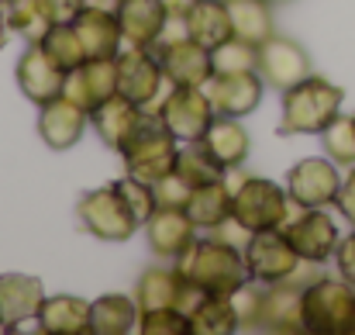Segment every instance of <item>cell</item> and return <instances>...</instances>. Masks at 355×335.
Listing matches in <instances>:
<instances>
[{"instance_id":"obj_42","label":"cell","mask_w":355,"mask_h":335,"mask_svg":"<svg viewBox=\"0 0 355 335\" xmlns=\"http://www.w3.org/2000/svg\"><path fill=\"white\" fill-rule=\"evenodd\" d=\"M335 208H338V211L349 218V224L355 228V166L349 170V177H342V187H338Z\"/></svg>"},{"instance_id":"obj_4","label":"cell","mask_w":355,"mask_h":335,"mask_svg":"<svg viewBox=\"0 0 355 335\" xmlns=\"http://www.w3.org/2000/svg\"><path fill=\"white\" fill-rule=\"evenodd\" d=\"M293 215H297V204L290 201L286 187L266 177H241V183L232 190V222L245 235L283 228Z\"/></svg>"},{"instance_id":"obj_22","label":"cell","mask_w":355,"mask_h":335,"mask_svg":"<svg viewBox=\"0 0 355 335\" xmlns=\"http://www.w3.org/2000/svg\"><path fill=\"white\" fill-rule=\"evenodd\" d=\"M73 28H76L80 38H83L87 59H118L121 56L124 35H121L118 14L97 10V7H83V10L76 14Z\"/></svg>"},{"instance_id":"obj_9","label":"cell","mask_w":355,"mask_h":335,"mask_svg":"<svg viewBox=\"0 0 355 335\" xmlns=\"http://www.w3.org/2000/svg\"><path fill=\"white\" fill-rule=\"evenodd\" d=\"M290 245L297 249V256L304 263H328L342 242V231L335 218L324 211V208H297V215L283 224Z\"/></svg>"},{"instance_id":"obj_33","label":"cell","mask_w":355,"mask_h":335,"mask_svg":"<svg viewBox=\"0 0 355 335\" xmlns=\"http://www.w3.org/2000/svg\"><path fill=\"white\" fill-rule=\"evenodd\" d=\"M0 10H3L10 31L21 35L28 45L42 42V38L49 35V28H52V21H49L42 0H7V3H0Z\"/></svg>"},{"instance_id":"obj_47","label":"cell","mask_w":355,"mask_h":335,"mask_svg":"<svg viewBox=\"0 0 355 335\" xmlns=\"http://www.w3.org/2000/svg\"><path fill=\"white\" fill-rule=\"evenodd\" d=\"M352 124H355V114H352Z\"/></svg>"},{"instance_id":"obj_31","label":"cell","mask_w":355,"mask_h":335,"mask_svg":"<svg viewBox=\"0 0 355 335\" xmlns=\"http://www.w3.org/2000/svg\"><path fill=\"white\" fill-rule=\"evenodd\" d=\"M176 173L193 183V187H204V183H218L228 177V170L211 156V149L204 142H183L180 156H176Z\"/></svg>"},{"instance_id":"obj_41","label":"cell","mask_w":355,"mask_h":335,"mask_svg":"<svg viewBox=\"0 0 355 335\" xmlns=\"http://www.w3.org/2000/svg\"><path fill=\"white\" fill-rule=\"evenodd\" d=\"M42 7L52 24H73L76 14L83 10V0H42Z\"/></svg>"},{"instance_id":"obj_35","label":"cell","mask_w":355,"mask_h":335,"mask_svg":"<svg viewBox=\"0 0 355 335\" xmlns=\"http://www.w3.org/2000/svg\"><path fill=\"white\" fill-rule=\"evenodd\" d=\"M211 63H214V73H252L259 66V45L232 35L228 42L211 49Z\"/></svg>"},{"instance_id":"obj_20","label":"cell","mask_w":355,"mask_h":335,"mask_svg":"<svg viewBox=\"0 0 355 335\" xmlns=\"http://www.w3.org/2000/svg\"><path fill=\"white\" fill-rule=\"evenodd\" d=\"M17 87H21V94L31 101V104H49V101H55L59 94H62V87H66V73L45 56V49L35 42V45H28L24 52H21V59H17Z\"/></svg>"},{"instance_id":"obj_18","label":"cell","mask_w":355,"mask_h":335,"mask_svg":"<svg viewBox=\"0 0 355 335\" xmlns=\"http://www.w3.org/2000/svg\"><path fill=\"white\" fill-rule=\"evenodd\" d=\"M45 301L42 280L28 273H0V332H14L24 322L38 318Z\"/></svg>"},{"instance_id":"obj_32","label":"cell","mask_w":355,"mask_h":335,"mask_svg":"<svg viewBox=\"0 0 355 335\" xmlns=\"http://www.w3.org/2000/svg\"><path fill=\"white\" fill-rule=\"evenodd\" d=\"M190 325L193 335H232L238 332V311L232 297L221 294H207L193 311H190Z\"/></svg>"},{"instance_id":"obj_23","label":"cell","mask_w":355,"mask_h":335,"mask_svg":"<svg viewBox=\"0 0 355 335\" xmlns=\"http://www.w3.org/2000/svg\"><path fill=\"white\" fill-rule=\"evenodd\" d=\"M35 322H38V332L45 335H87L90 332V304L73 294L45 297Z\"/></svg>"},{"instance_id":"obj_44","label":"cell","mask_w":355,"mask_h":335,"mask_svg":"<svg viewBox=\"0 0 355 335\" xmlns=\"http://www.w3.org/2000/svg\"><path fill=\"white\" fill-rule=\"evenodd\" d=\"M83 7H97V10H111V14H118L121 0H83Z\"/></svg>"},{"instance_id":"obj_19","label":"cell","mask_w":355,"mask_h":335,"mask_svg":"<svg viewBox=\"0 0 355 335\" xmlns=\"http://www.w3.org/2000/svg\"><path fill=\"white\" fill-rule=\"evenodd\" d=\"M148 245L159 259L176 263L197 238V224L187 215V208H155V215L145 222Z\"/></svg>"},{"instance_id":"obj_48","label":"cell","mask_w":355,"mask_h":335,"mask_svg":"<svg viewBox=\"0 0 355 335\" xmlns=\"http://www.w3.org/2000/svg\"><path fill=\"white\" fill-rule=\"evenodd\" d=\"M0 3H7V0H0Z\"/></svg>"},{"instance_id":"obj_25","label":"cell","mask_w":355,"mask_h":335,"mask_svg":"<svg viewBox=\"0 0 355 335\" xmlns=\"http://www.w3.org/2000/svg\"><path fill=\"white\" fill-rule=\"evenodd\" d=\"M141 111H145V108H138V104H131L128 97L114 94V97H107L101 108L90 111V128L101 135V142H104L107 149L118 152L121 142H124V138L131 135V128L138 124Z\"/></svg>"},{"instance_id":"obj_40","label":"cell","mask_w":355,"mask_h":335,"mask_svg":"<svg viewBox=\"0 0 355 335\" xmlns=\"http://www.w3.org/2000/svg\"><path fill=\"white\" fill-rule=\"evenodd\" d=\"M335 263H338L342 280H349L355 287V228L349 235H342V242H338V249H335Z\"/></svg>"},{"instance_id":"obj_39","label":"cell","mask_w":355,"mask_h":335,"mask_svg":"<svg viewBox=\"0 0 355 335\" xmlns=\"http://www.w3.org/2000/svg\"><path fill=\"white\" fill-rule=\"evenodd\" d=\"M152 190H155L159 208H187V201H190V194H193V183H187V180L173 170V173H166L162 180H155Z\"/></svg>"},{"instance_id":"obj_45","label":"cell","mask_w":355,"mask_h":335,"mask_svg":"<svg viewBox=\"0 0 355 335\" xmlns=\"http://www.w3.org/2000/svg\"><path fill=\"white\" fill-rule=\"evenodd\" d=\"M7 38H10V24H7V17H3V10H0V49L7 45Z\"/></svg>"},{"instance_id":"obj_28","label":"cell","mask_w":355,"mask_h":335,"mask_svg":"<svg viewBox=\"0 0 355 335\" xmlns=\"http://www.w3.org/2000/svg\"><path fill=\"white\" fill-rule=\"evenodd\" d=\"M138 301L128 294H104L90 301V332L94 335H128L138 329Z\"/></svg>"},{"instance_id":"obj_6","label":"cell","mask_w":355,"mask_h":335,"mask_svg":"<svg viewBox=\"0 0 355 335\" xmlns=\"http://www.w3.org/2000/svg\"><path fill=\"white\" fill-rule=\"evenodd\" d=\"M76 215H80V222L90 235H97L104 242H128L141 228V222L135 218V211L128 208L124 194L114 183L83 194L80 204H76Z\"/></svg>"},{"instance_id":"obj_46","label":"cell","mask_w":355,"mask_h":335,"mask_svg":"<svg viewBox=\"0 0 355 335\" xmlns=\"http://www.w3.org/2000/svg\"><path fill=\"white\" fill-rule=\"evenodd\" d=\"M269 3H272V7H279V3H293V0H269Z\"/></svg>"},{"instance_id":"obj_15","label":"cell","mask_w":355,"mask_h":335,"mask_svg":"<svg viewBox=\"0 0 355 335\" xmlns=\"http://www.w3.org/2000/svg\"><path fill=\"white\" fill-rule=\"evenodd\" d=\"M255 70H259V76H262L269 87L290 90L293 83H300V80L311 76V56H307L297 42L272 35V38H266V42L259 45V66H255Z\"/></svg>"},{"instance_id":"obj_13","label":"cell","mask_w":355,"mask_h":335,"mask_svg":"<svg viewBox=\"0 0 355 335\" xmlns=\"http://www.w3.org/2000/svg\"><path fill=\"white\" fill-rule=\"evenodd\" d=\"M304 270V266H300ZM300 270L290 277V280H279V284H266V294H262V311H259V332H304V322H300V297H304V287L314 284V280H304Z\"/></svg>"},{"instance_id":"obj_21","label":"cell","mask_w":355,"mask_h":335,"mask_svg":"<svg viewBox=\"0 0 355 335\" xmlns=\"http://www.w3.org/2000/svg\"><path fill=\"white\" fill-rule=\"evenodd\" d=\"M118 24L128 45H141L152 49L169 24V10L162 0H121L118 7Z\"/></svg>"},{"instance_id":"obj_43","label":"cell","mask_w":355,"mask_h":335,"mask_svg":"<svg viewBox=\"0 0 355 335\" xmlns=\"http://www.w3.org/2000/svg\"><path fill=\"white\" fill-rule=\"evenodd\" d=\"M166 3V10H169V17H176V21H183V14L197 3V0H162Z\"/></svg>"},{"instance_id":"obj_2","label":"cell","mask_w":355,"mask_h":335,"mask_svg":"<svg viewBox=\"0 0 355 335\" xmlns=\"http://www.w3.org/2000/svg\"><path fill=\"white\" fill-rule=\"evenodd\" d=\"M121 159L128 177L155 183L166 173L176 170V156H180V138L166 128V121L159 117V111H141L138 124L131 128V135L121 142Z\"/></svg>"},{"instance_id":"obj_34","label":"cell","mask_w":355,"mask_h":335,"mask_svg":"<svg viewBox=\"0 0 355 335\" xmlns=\"http://www.w3.org/2000/svg\"><path fill=\"white\" fill-rule=\"evenodd\" d=\"M38 45L45 49V56H49L62 73H73L76 66H83V63H87L83 38H80V31H76L73 24H52V28H49V35H45Z\"/></svg>"},{"instance_id":"obj_24","label":"cell","mask_w":355,"mask_h":335,"mask_svg":"<svg viewBox=\"0 0 355 335\" xmlns=\"http://www.w3.org/2000/svg\"><path fill=\"white\" fill-rule=\"evenodd\" d=\"M183 28L193 42H200L204 49H218L221 42L232 38V17L225 0H197L187 14H183Z\"/></svg>"},{"instance_id":"obj_38","label":"cell","mask_w":355,"mask_h":335,"mask_svg":"<svg viewBox=\"0 0 355 335\" xmlns=\"http://www.w3.org/2000/svg\"><path fill=\"white\" fill-rule=\"evenodd\" d=\"M114 187H118L121 194H124L128 208L135 211V218H138L141 224L155 215L159 201H155V190H152V183H145V180H135V177H124V180H114Z\"/></svg>"},{"instance_id":"obj_10","label":"cell","mask_w":355,"mask_h":335,"mask_svg":"<svg viewBox=\"0 0 355 335\" xmlns=\"http://www.w3.org/2000/svg\"><path fill=\"white\" fill-rule=\"evenodd\" d=\"M162 76L169 80V87H207V80L214 76V63H211V49H204L200 42H193L190 35L173 38V42H155L152 45Z\"/></svg>"},{"instance_id":"obj_8","label":"cell","mask_w":355,"mask_h":335,"mask_svg":"<svg viewBox=\"0 0 355 335\" xmlns=\"http://www.w3.org/2000/svg\"><path fill=\"white\" fill-rule=\"evenodd\" d=\"M159 117L180 142H200L218 114L204 87H169V94L159 101Z\"/></svg>"},{"instance_id":"obj_37","label":"cell","mask_w":355,"mask_h":335,"mask_svg":"<svg viewBox=\"0 0 355 335\" xmlns=\"http://www.w3.org/2000/svg\"><path fill=\"white\" fill-rule=\"evenodd\" d=\"M138 329L145 335H193L190 315L180 308H155L138 315Z\"/></svg>"},{"instance_id":"obj_36","label":"cell","mask_w":355,"mask_h":335,"mask_svg":"<svg viewBox=\"0 0 355 335\" xmlns=\"http://www.w3.org/2000/svg\"><path fill=\"white\" fill-rule=\"evenodd\" d=\"M321 145L328 152L331 163L338 166H355V124H352V114H338L324 131H321Z\"/></svg>"},{"instance_id":"obj_11","label":"cell","mask_w":355,"mask_h":335,"mask_svg":"<svg viewBox=\"0 0 355 335\" xmlns=\"http://www.w3.org/2000/svg\"><path fill=\"white\" fill-rule=\"evenodd\" d=\"M338 187H342L338 163L321 159V156L300 159L286 173V194L297 208H328V204H335Z\"/></svg>"},{"instance_id":"obj_5","label":"cell","mask_w":355,"mask_h":335,"mask_svg":"<svg viewBox=\"0 0 355 335\" xmlns=\"http://www.w3.org/2000/svg\"><path fill=\"white\" fill-rule=\"evenodd\" d=\"M304 332L314 335H355V287L349 280L318 277L300 297Z\"/></svg>"},{"instance_id":"obj_12","label":"cell","mask_w":355,"mask_h":335,"mask_svg":"<svg viewBox=\"0 0 355 335\" xmlns=\"http://www.w3.org/2000/svg\"><path fill=\"white\" fill-rule=\"evenodd\" d=\"M162 83H166V76H162V66H159V59H155L152 49H141V45L121 49V56H118V94L121 97H128L138 108H148V104H155Z\"/></svg>"},{"instance_id":"obj_30","label":"cell","mask_w":355,"mask_h":335,"mask_svg":"<svg viewBox=\"0 0 355 335\" xmlns=\"http://www.w3.org/2000/svg\"><path fill=\"white\" fill-rule=\"evenodd\" d=\"M228 17H232V35L241 42L262 45L266 38H272V14H269V0H225Z\"/></svg>"},{"instance_id":"obj_29","label":"cell","mask_w":355,"mask_h":335,"mask_svg":"<svg viewBox=\"0 0 355 335\" xmlns=\"http://www.w3.org/2000/svg\"><path fill=\"white\" fill-rule=\"evenodd\" d=\"M183 297V277L176 273V266H152L141 273L135 301L138 311H155V308H180Z\"/></svg>"},{"instance_id":"obj_27","label":"cell","mask_w":355,"mask_h":335,"mask_svg":"<svg viewBox=\"0 0 355 335\" xmlns=\"http://www.w3.org/2000/svg\"><path fill=\"white\" fill-rule=\"evenodd\" d=\"M187 215L193 218L197 228H207V231L225 228V224L232 222V187L225 180L193 187V194L187 201Z\"/></svg>"},{"instance_id":"obj_26","label":"cell","mask_w":355,"mask_h":335,"mask_svg":"<svg viewBox=\"0 0 355 335\" xmlns=\"http://www.w3.org/2000/svg\"><path fill=\"white\" fill-rule=\"evenodd\" d=\"M200 142L211 149V156L225 170H238L245 163V156L252 152V138H248V131H245V124L238 117H214Z\"/></svg>"},{"instance_id":"obj_16","label":"cell","mask_w":355,"mask_h":335,"mask_svg":"<svg viewBox=\"0 0 355 335\" xmlns=\"http://www.w3.org/2000/svg\"><path fill=\"white\" fill-rule=\"evenodd\" d=\"M87 124H90V111L80 108L76 101H69L66 94H59L55 101L42 104V111H38V135L55 152L73 149L83 138Z\"/></svg>"},{"instance_id":"obj_3","label":"cell","mask_w":355,"mask_h":335,"mask_svg":"<svg viewBox=\"0 0 355 335\" xmlns=\"http://www.w3.org/2000/svg\"><path fill=\"white\" fill-rule=\"evenodd\" d=\"M345 90L335 87L324 76H307L283 90V117L279 135H321L338 114H342Z\"/></svg>"},{"instance_id":"obj_14","label":"cell","mask_w":355,"mask_h":335,"mask_svg":"<svg viewBox=\"0 0 355 335\" xmlns=\"http://www.w3.org/2000/svg\"><path fill=\"white\" fill-rule=\"evenodd\" d=\"M207 97L218 117H245L259 108L266 80L259 76V70L252 73H214L207 80Z\"/></svg>"},{"instance_id":"obj_1","label":"cell","mask_w":355,"mask_h":335,"mask_svg":"<svg viewBox=\"0 0 355 335\" xmlns=\"http://www.w3.org/2000/svg\"><path fill=\"white\" fill-rule=\"evenodd\" d=\"M176 273L204 294L232 297L248 280L245 252L225 238H193V245L173 263Z\"/></svg>"},{"instance_id":"obj_7","label":"cell","mask_w":355,"mask_h":335,"mask_svg":"<svg viewBox=\"0 0 355 335\" xmlns=\"http://www.w3.org/2000/svg\"><path fill=\"white\" fill-rule=\"evenodd\" d=\"M241 252H245L248 277L259 280V284H279V280H290V277L304 266V259L297 256V249L290 245V238H286L283 228L252 231Z\"/></svg>"},{"instance_id":"obj_17","label":"cell","mask_w":355,"mask_h":335,"mask_svg":"<svg viewBox=\"0 0 355 335\" xmlns=\"http://www.w3.org/2000/svg\"><path fill=\"white\" fill-rule=\"evenodd\" d=\"M62 94L87 111L101 108L107 97L118 94V59H87L83 66L66 73Z\"/></svg>"}]
</instances>
